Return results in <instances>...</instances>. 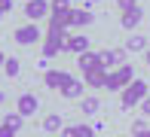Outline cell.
I'll return each mask as SVG.
<instances>
[{
	"mask_svg": "<svg viewBox=\"0 0 150 137\" xmlns=\"http://www.w3.org/2000/svg\"><path fill=\"white\" fill-rule=\"evenodd\" d=\"M86 49H89V37H83V34L64 37V46H61V52H74V55H80V52H86Z\"/></svg>",
	"mask_w": 150,
	"mask_h": 137,
	"instance_id": "9",
	"label": "cell"
},
{
	"mask_svg": "<svg viewBox=\"0 0 150 137\" xmlns=\"http://www.w3.org/2000/svg\"><path fill=\"white\" fill-rule=\"evenodd\" d=\"M71 24H74V27L92 24V12H89V9H74V12H71Z\"/></svg>",
	"mask_w": 150,
	"mask_h": 137,
	"instance_id": "14",
	"label": "cell"
},
{
	"mask_svg": "<svg viewBox=\"0 0 150 137\" xmlns=\"http://www.w3.org/2000/svg\"><path fill=\"white\" fill-rule=\"evenodd\" d=\"M83 88H86V85H83V79H74V76H67V79H64V85H61L58 92L64 94V98L77 101V98H83Z\"/></svg>",
	"mask_w": 150,
	"mask_h": 137,
	"instance_id": "11",
	"label": "cell"
},
{
	"mask_svg": "<svg viewBox=\"0 0 150 137\" xmlns=\"http://www.w3.org/2000/svg\"><path fill=\"white\" fill-rule=\"evenodd\" d=\"M80 110H83L86 116H95L101 110V101L98 98H83V101H80Z\"/></svg>",
	"mask_w": 150,
	"mask_h": 137,
	"instance_id": "18",
	"label": "cell"
},
{
	"mask_svg": "<svg viewBox=\"0 0 150 137\" xmlns=\"http://www.w3.org/2000/svg\"><path fill=\"white\" fill-rule=\"evenodd\" d=\"M0 18H3V12H0Z\"/></svg>",
	"mask_w": 150,
	"mask_h": 137,
	"instance_id": "34",
	"label": "cell"
},
{
	"mask_svg": "<svg viewBox=\"0 0 150 137\" xmlns=\"http://www.w3.org/2000/svg\"><path fill=\"white\" fill-rule=\"evenodd\" d=\"M117 6H120V12H126V9H135L138 0H117Z\"/></svg>",
	"mask_w": 150,
	"mask_h": 137,
	"instance_id": "22",
	"label": "cell"
},
{
	"mask_svg": "<svg viewBox=\"0 0 150 137\" xmlns=\"http://www.w3.org/2000/svg\"><path fill=\"white\" fill-rule=\"evenodd\" d=\"M132 79H135V67L122 61L120 67H113V70L107 73V82H104V88H110V92H122V88H126Z\"/></svg>",
	"mask_w": 150,
	"mask_h": 137,
	"instance_id": "2",
	"label": "cell"
},
{
	"mask_svg": "<svg viewBox=\"0 0 150 137\" xmlns=\"http://www.w3.org/2000/svg\"><path fill=\"white\" fill-rule=\"evenodd\" d=\"M77 64H80V70H92V67H98V52H92V49H86V52H80L77 55Z\"/></svg>",
	"mask_w": 150,
	"mask_h": 137,
	"instance_id": "12",
	"label": "cell"
},
{
	"mask_svg": "<svg viewBox=\"0 0 150 137\" xmlns=\"http://www.w3.org/2000/svg\"><path fill=\"white\" fill-rule=\"evenodd\" d=\"M147 92H150V85H147L144 79H132L126 88H122V94H120V104H122V110L138 107V104H141V98H147Z\"/></svg>",
	"mask_w": 150,
	"mask_h": 137,
	"instance_id": "1",
	"label": "cell"
},
{
	"mask_svg": "<svg viewBox=\"0 0 150 137\" xmlns=\"http://www.w3.org/2000/svg\"><path fill=\"white\" fill-rule=\"evenodd\" d=\"M74 131H77V137H95V128L89 125H74Z\"/></svg>",
	"mask_w": 150,
	"mask_h": 137,
	"instance_id": "21",
	"label": "cell"
},
{
	"mask_svg": "<svg viewBox=\"0 0 150 137\" xmlns=\"http://www.w3.org/2000/svg\"><path fill=\"white\" fill-rule=\"evenodd\" d=\"M67 76H71V73H64V70H46L43 82H46V88H61Z\"/></svg>",
	"mask_w": 150,
	"mask_h": 137,
	"instance_id": "13",
	"label": "cell"
},
{
	"mask_svg": "<svg viewBox=\"0 0 150 137\" xmlns=\"http://www.w3.org/2000/svg\"><path fill=\"white\" fill-rule=\"evenodd\" d=\"M71 12H74V9H49V15H52V22H49V24L67 27V24H71Z\"/></svg>",
	"mask_w": 150,
	"mask_h": 137,
	"instance_id": "15",
	"label": "cell"
},
{
	"mask_svg": "<svg viewBox=\"0 0 150 137\" xmlns=\"http://www.w3.org/2000/svg\"><path fill=\"white\" fill-rule=\"evenodd\" d=\"M122 49H126V52H144V49H147V40L141 37V34H135V37L126 40V46H122Z\"/></svg>",
	"mask_w": 150,
	"mask_h": 137,
	"instance_id": "16",
	"label": "cell"
},
{
	"mask_svg": "<svg viewBox=\"0 0 150 137\" xmlns=\"http://www.w3.org/2000/svg\"><path fill=\"white\" fill-rule=\"evenodd\" d=\"M95 3H98V0H86V6H95Z\"/></svg>",
	"mask_w": 150,
	"mask_h": 137,
	"instance_id": "32",
	"label": "cell"
},
{
	"mask_svg": "<svg viewBox=\"0 0 150 137\" xmlns=\"http://www.w3.org/2000/svg\"><path fill=\"white\" fill-rule=\"evenodd\" d=\"M144 58H147V64H150V49H144Z\"/></svg>",
	"mask_w": 150,
	"mask_h": 137,
	"instance_id": "31",
	"label": "cell"
},
{
	"mask_svg": "<svg viewBox=\"0 0 150 137\" xmlns=\"http://www.w3.org/2000/svg\"><path fill=\"white\" fill-rule=\"evenodd\" d=\"M135 137H150V128H141V131L135 134Z\"/></svg>",
	"mask_w": 150,
	"mask_h": 137,
	"instance_id": "29",
	"label": "cell"
},
{
	"mask_svg": "<svg viewBox=\"0 0 150 137\" xmlns=\"http://www.w3.org/2000/svg\"><path fill=\"white\" fill-rule=\"evenodd\" d=\"M61 46H64V27L49 24V31H46V43H43V58H52V55H58V52H61Z\"/></svg>",
	"mask_w": 150,
	"mask_h": 137,
	"instance_id": "3",
	"label": "cell"
},
{
	"mask_svg": "<svg viewBox=\"0 0 150 137\" xmlns=\"http://www.w3.org/2000/svg\"><path fill=\"white\" fill-rule=\"evenodd\" d=\"M43 131H46V134L61 131V116H58V113H49V116L43 119Z\"/></svg>",
	"mask_w": 150,
	"mask_h": 137,
	"instance_id": "17",
	"label": "cell"
},
{
	"mask_svg": "<svg viewBox=\"0 0 150 137\" xmlns=\"http://www.w3.org/2000/svg\"><path fill=\"white\" fill-rule=\"evenodd\" d=\"M122 58H126V49H101L98 52V64L104 67V70H110V67H120Z\"/></svg>",
	"mask_w": 150,
	"mask_h": 137,
	"instance_id": "5",
	"label": "cell"
},
{
	"mask_svg": "<svg viewBox=\"0 0 150 137\" xmlns=\"http://www.w3.org/2000/svg\"><path fill=\"white\" fill-rule=\"evenodd\" d=\"M25 15H28L31 22L46 18L49 15V0H28V3H25Z\"/></svg>",
	"mask_w": 150,
	"mask_h": 137,
	"instance_id": "7",
	"label": "cell"
},
{
	"mask_svg": "<svg viewBox=\"0 0 150 137\" xmlns=\"http://www.w3.org/2000/svg\"><path fill=\"white\" fill-rule=\"evenodd\" d=\"M12 9V0H0V12H9Z\"/></svg>",
	"mask_w": 150,
	"mask_h": 137,
	"instance_id": "26",
	"label": "cell"
},
{
	"mask_svg": "<svg viewBox=\"0 0 150 137\" xmlns=\"http://www.w3.org/2000/svg\"><path fill=\"white\" fill-rule=\"evenodd\" d=\"M49 9H71V0H52Z\"/></svg>",
	"mask_w": 150,
	"mask_h": 137,
	"instance_id": "24",
	"label": "cell"
},
{
	"mask_svg": "<svg viewBox=\"0 0 150 137\" xmlns=\"http://www.w3.org/2000/svg\"><path fill=\"white\" fill-rule=\"evenodd\" d=\"M3 73L6 76H18V73H22V61L18 58H6L3 61Z\"/></svg>",
	"mask_w": 150,
	"mask_h": 137,
	"instance_id": "19",
	"label": "cell"
},
{
	"mask_svg": "<svg viewBox=\"0 0 150 137\" xmlns=\"http://www.w3.org/2000/svg\"><path fill=\"white\" fill-rule=\"evenodd\" d=\"M12 37H16L18 46H31V43H37V40H40V27H37V24H22V27H16Z\"/></svg>",
	"mask_w": 150,
	"mask_h": 137,
	"instance_id": "6",
	"label": "cell"
},
{
	"mask_svg": "<svg viewBox=\"0 0 150 137\" xmlns=\"http://www.w3.org/2000/svg\"><path fill=\"white\" fill-rule=\"evenodd\" d=\"M141 128H147V122H144V119H138V122H135V125H132V131H135V134H138V131H141Z\"/></svg>",
	"mask_w": 150,
	"mask_h": 137,
	"instance_id": "27",
	"label": "cell"
},
{
	"mask_svg": "<svg viewBox=\"0 0 150 137\" xmlns=\"http://www.w3.org/2000/svg\"><path fill=\"white\" fill-rule=\"evenodd\" d=\"M141 22H144V12H141V6H135V9H126L120 12V24L126 27V31H135Z\"/></svg>",
	"mask_w": 150,
	"mask_h": 137,
	"instance_id": "10",
	"label": "cell"
},
{
	"mask_svg": "<svg viewBox=\"0 0 150 137\" xmlns=\"http://www.w3.org/2000/svg\"><path fill=\"white\" fill-rule=\"evenodd\" d=\"M3 122H6V125H9L12 128V131H18V128H22V116H18V113H9V116H3Z\"/></svg>",
	"mask_w": 150,
	"mask_h": 137,
	"instance_id": "20",
	"label": "cell"
},
{
	"mask_svg": "<svg viewBox=\"0 0 150 137\" xmlns=\"http://www.w3.org/2000/svg\"><path fill=\"white\" fill-rule=\"evenodd\" d=\"M141 116H144V119H150V98H141Z\"/></svg>",
	"mask_w": 150,
	"mask_h": 137,
	"instance_id": "23",
	"label": "cell"
},
{
	"mask_svg": "<svg viewBox=\"0 0 150 137\" xmlns=\"http://www.w3.org/2000/svg\"><path fill=\"white\" fill-rule=\"evenodd\" d=\"M3 61H6V55H3V49H0V70H3Z\"/></svg>",
	"mask_w": 150,
	"mask_h": 137,
	"instance_id": "30",
	"label": "cell"
},
{
	"mask_svg": "<svg viewBox=\"0 0 150 137\" xmlns=\"http://www.w3.org/2000/svg\"><path fill=\"white\" fill-rule=\"evenodd\" d=\"M37 110H40V98H37L34 92H25V94H18V110H16V113L22 116V119L34 116Z\"/></svg>",
	"mask_w": 150,
	"mask_h": 137,
	"instance_id": "4",
	"label": "cell"
},
{
	"mask_svg": "<svg viewBox=\"0 0 150 137\" xmlns=\"http://www.w3.org/2000/svg\"><path fill=\"white\" fill-rule=\"evenodd\" d=\"M0 137H16V131H12L6 122H0Z\"/></svg>",
	"mask_w": 150,
	"mask_h": 137,
	"instance_id": "25",
	"label": "cell"
},
{
	"mask_svg": "<svg viewBox=\"0 0 150 137\" xmlns=\"http://www.w3.org/2000/svg\"><path fill=\"white\" fill-rule=\"evenodd\" d=\"M61 137H77V131H74V128L67 125V128H61Z\"/></svg>",
	"mask_w": 150,
	"mask_h": 137,
	"instance_id": "28",
	"label": "cell"
},
{
	"mask_svg": "<svg viewBox=\"0 0 150 137\" xmlns=\"http://www.w3.org/2000/svg\"><path fill=\"white\" fill-rule=\"evenodd\" d=\"M0 104H3V92H0Z\"/></svg>",
	"mask_w": 150,
	"mask_h": 137,
	"instance_id": "33",
	"label": "cell"
},
{
	"mask_svg": "<svg viewBox=\"0 0 150 137\" xmlns=\"http://www.w3.org/2000/svg\"><path fill=\"white\" fill-rule=\"evenodd\" d=\"M104 82H107V70L101 64L86 70V76H83V85H89V88H104Z\"/></svg>",
	"mask_w": 150,
	"mask_h": 137,
	"instance_id": "8",
	"label": "cell"
}]
</instances>
